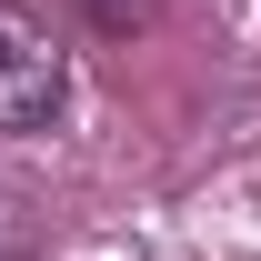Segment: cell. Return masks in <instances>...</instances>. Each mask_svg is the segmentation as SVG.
Returning <instances> with one entry per match:
<instances>
[{"instance_id": "1", "label": "cell", "mask_w": 261, "mask_h": 261, "mask_svg": "<svg viewBox=\"0 0 261 261\" xmlns=\"http://www.w3.org/2000/svg\"><path fill=\"white\" fill-rule=\"evenodd\" d=\"M61 100H70V61L50 40V20L0 0V130H50Z\"/></svg>"}]
</instances>
